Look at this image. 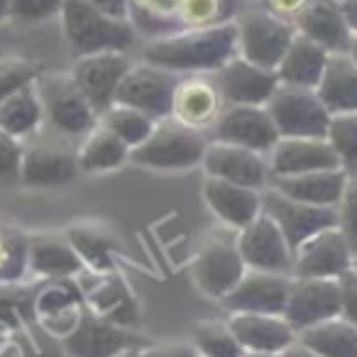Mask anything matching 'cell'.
Wrapping results in <instances>:
<instances>
[{
  "instance_id": "21",
  "label": "cell",
  "mask_w": 357,
  "mask_h": 357,
  "mask_svg": "<svg viewBox=\"0 0 357 357\" xmlns=\"http://www.w3.org/2000/svg\"><path fill=\"white\" fill-rule=\"evenodd\" d=\"M267 164L269 178L342 169L326 137H279V142L267 154Z\"/></svg>"
},
{
  "instance_id": "28",
  "label": "cell",
  "mask_w": 357,
  "mask_h": 357,
  "mask_svg": "<svg viewBox=\"0 0 357 357\" xmlns=\"http://www.w3.org/2000/svg\"><path fill=\"white\" fill-rule=\"evenodd\" d=\"M316 93L331 115L357 113V64L347 52L328 56Z\"/></svg>"
},
{
  "instance_id": "40",
  "label": "cell",
  "mask_w": 357,
  "mask_h": 357,
  "mask_svg": "<svg viewBox=\"0 0 357 357\" xmlns=\"http://www.w3.org/2000/svg\"><path fill=\"white\" fill-rule=\"evenodd\" d=\"M37 294V291H35ZM35 294L20 284H0V326L17 331L35 323Z\"/></svg>"
},
{
  "instance_id": "44",
  "label": "cell",
  "mask_w": 357,
  "mask_h": 357,
  "mask_svg": "<svg viewBox=\"0 0 357 357\" xmlns=\"http://www.w3.org/2000/svg\"><path fill=\"white\" fill-rule=\"evenodd\" d=\"M64 0H10V17L20 22H42L59 15Z\"/></svg>"
},
{
  "instance_id": "53",
  "label": "cell",
  "mask_w": 357,
  "mask_h": 357,
  "mask_svg": "<svg viewBox=\"0 0 357 357\" xmlns=\"http://www.w3.org/2000/svg\"><path fill=\"white\" fill-rule=\"evenodd\" d=\"M347 54H350V56H352V61L357 64V35H352L350 47H347Z\"/></svg>"
},
{
  "instance_id": "23",
  "label": "cell",
  "mask_w": 357,
  "mask_h": 357,
  "mask_svg": "<svg viewBox=\"0 0 357 357\" xmlns=\"http://www.w3.org/2000/svg\"><path fill=\"white\" fill-rule=\"evenodd\" d=\"M204 201L215 220L235 233L262 213V191L220 181V178H204Z\"/></svg>"
},
{
  "instance_id": "13",
  "label": "cell",
  "mask_w": 357,
  "mask_h": 357,
  "mask_svg": "<svg viewBox=\"0 0 357 357\" xmlns=\"http://www.w3.org/2000/svg\"><path fill=\"white\" fill-rule=\"evenodd\" d=\"M225 100L215 84L213 74H186L178 76V84L174 89L172 115L176 123L186 125L199 132H211L218 115L223 113Z\"/></svg>"
},
{
  "instance_id": "54",
  "label": "cell",
  "mask_w": 357,
  "mask_h": 357,
  "mask_svg": "<svg viewBox=\"0 0 357 357\" xmlns=\"http://www.w3.org/2000/svg\"><path fill=\"white\" fill-rule=\"evenodd\" d=\"M243 357H282V355H264V352H245Z\"/></svg>"
},
{
  "instance_id": "56",
  "label": "cell",
  "mask_w": 357,
  "mask_h": 357,
  "mask_svg": "<svg viewBox=\"0 0 357 357\" xmlns=\"http://www.w3.org/2000/svg\"><path fill=\"white\" fill-rule=\"evenodd\" d=\"M352 269L357 272V250H355V257H352Z\"/></svg>"
},
{
  "instance_id": "8",
  "label": "cell",
  "mask_w": 357,
  "mask_h": 357,
  "mask_svg": "<svg viewBox=\"0 0 357 357\" xmlns=\"http://www.w3.org/2000/svg\"><path fill=\"white\" fill-rule=\"evenodd\" d=\"M178 84V74L159 69L147 61H139L128 69L115 93V103L142 110L152 120H164L172 115L174 89Z\"/></svg>"
},
{
  "instance_id": "19",
  "label": "cell",
  "mask_w": 357,
  "mask_h": 357,
  "mask_svg": "<svg viewBox=\"0 0 357 357\" xmlns=\"http://www.w3.org/2000/svg\"><path fill=\"white\" fill-rule=\"evenodd\" d=\"M291 274L248 269L235 289L220 301L225 313H277L284 316Z\"/></svg>"
},
{
  "instance_id": "30",
  "label": "cell",
  "mask_w": 357,
  "mask_h": 357,
  "mask_svg": "<svg viewBox=\"0 0 357 357\" xmlns=\"http://www.w3.org/2000/svg\"><path fill=\"white\" fill-rule=\"evenodd\" d=\"M76 162H79V172L86 174L115 172L130 162V147L98 123L89 135L81 137V144L76 149Z\"/></svg>"
},
{
  "instance_id": "9",
  "label": "cell",
  "mask_w": 357,
  "mask_h": 357,
  "mask_svg": "<svg viewBox=\"0 0 357 357\" xmlns=\"http://www.w3.org/2000/svg\"><path fill=\"white\" fill-rule=\"evenodd\" d=\"M211 139L238 144L267 157L279 142L272 115L264 105H225L208 132Z\"/></svg>"
},
{
  "instance_id": "36",
  "label": "cell",
  "mask_w": 357,
  "mask_h": 357,
  "mask_svg": "<svg viewBox=\"0 0 357 357\" xmlns=\"http://www.w3.org/2000/svg\"><path fill=\"white\" fill-rule=\"evenodd\" d=\"M98 123L103 125V128H108L115 137L123 139L130 149H135L152 135L157 120H152L149 115H144L142 110H137V108L113 103L110 108H105L103 113L98 115Z\"/></svg>"
},
{
  "instance_id": "42",
  "label": "cell",
  "mask_w": 357,
  "mask_h": 357,
  "mask_svg": "<svg viewBox=\"0 0 357 357\" xmlns=\"http://www.w3.org/2000/svg\"><path fill=\"white\" fill-rule=\"evenodd\" d=\"M13 337L20 345V357H66L61 340L47 335L40 326L30 323V326H22L17 331H13Z\"/></svg>"
},
{
  "instance_id": "38",
  "label": "cell",
  "mask_w": 357,
  "mask_h": 357,
  "mask_svg": "<svg viewBox=\"0 0 357 357\" xmlns=\"http://www.w3.org/2000/svg\"><path fill=\"white\" fill-rule=\"evenodd\" d=\"M27 250H30V235L10 225H0V284L25 282Z\"/></svg>"
},
{
  "instance_id": "6",
  "label": "cell",
  "mask_w": 357,
  "mask_h": 357,
  "mask_svg": "<svg viewBox=\"0 0 357 357\" xmlns=\"http://www.w3.org/2000/svg\"><path fill=\"white\" fill-rule=\"evenodd\" d=\"M245 272L248 267L238 250V233L228 228L211 233L201 243L194 257V267H191L196 289L213 301H223Z\"/></svg>"
},
{
  "instance_id": "47",
  "label": "cell",
  "mask_w": 357,
  "mask_h": 357,
  "mask_svg": "<svg viewBox=\"0 0 357 357\" xmlns=\"http://www.w3.org/2000/svg\"><path fill=\"white\" fill-rule=\"evenodd\" d=\"M337 284H340V303H342L340 316L345 321H350L352 326H357V272L350 269V272L337 279Z\"/></svg>"
},
{
  "instance_id": "22",
  "label": "cell",
  "mask_w": 357,
  "mask_h": 357,
  "mask_svg": "<svg viewBox=\"0 0 357 357\" xmlns=\"http://www.w3.org/2000/svg\"><path fill=\"white\" fill-rule=\"evenodd\" d=\"M225 321L245 352L282 355L298 337L291 323L277 313H230Z\"/></svg>"
},
{
  "instance_id": "33",
  "label": "cell",
  "mask_w": 357,
  "mask_h": 357,
  "mask_svg": "<svg viewBox=\"0 0 357 357\" xmlns=\"http://www.w3.org/2000/svg\"><path fill=\"white\" fill-rule=\"evenodd\" d=\"M178 3L181 0H128V20L144 42L159 40L184 30L178 20Z\"/></svg>"
},
{
  "instance_id": "51",
  "label": "cell",
  "mask_w": 357,
  "mask_h": 357,
  "mask_svg": "<svg viewBox=\"0 0 357 357\" xmlns=\"http://www.w3.org/2000/svg\"><path fill=\"white\" fill-rule=\"evenodd\" d=\"M282 357H318V355L311 350V347H306L303 342H298V337H296V342L289 345L287 350L282 352Z\"/></svg>"
},
{
  "instance_id": "27",
  "label": "cell",
  "mask_w": 357,
  "mask_h": 357,
  "mask_svg": "<svg viewBox=\"0 0 357 357\" xmlns=\"http://www.w3.org/2000/svg\"><path fill=\"white\" fill-rule=\"evenodd\" d=\"M347 184L345 169H326V172H308L296 176H272L269 184L279 194L289 196L294 201L323 208H335L340 204V196Z\"/></svg>"
},
{
  "instance_id": "50",
  "label": "cell",
  "mask_w": 357,
  "mask_h": 357,
  "mask_svg": "<svg viewBox=\"0 0 357 357\" xmlns=\"http://www.w3.org/2000/svg\"><path fill=\"white\" fill-rule=\"evenodd\" d=\"M340 6V13L345 17L347 27H350L352 35H357V0H337Z\"/></svg>"
},
{
  "instance_id": "7",
  "label": "cell",
  "mask_w": 357,
  "mask_h": 357,
  "mask_svg": "<svg viewBox=\"0 0 357 357\" xmlns=\"http://www.w3.org/2000/svg\"><path fill=\"white\" fill-rule=\"evenodd\" d=\"M264 108L272 115L279 137H326L331 113L316 89L279 84Z\"/></svg>"
},
{
  "instance_id": "12",
  "label": "cell",
  "mask_w": 357,
  "mask_h": 357,
  "mask_svg": "<svg viewBox=\"0 0 357 357\" xmlns=\"http://www.w3.org/2000/svg\"><path fill=\"white\" fill-rule=\"evenodd\" d=\"M76 284L81 289V296L89 311L96 316L105 318V321L115 323L123 328H135L139 318V308L135 301L132 291L125 284V279L118 272H84L76 277Z\"/></svg>"
},
{
  "instance_id": "32",
  "label": "cell",
  "mask_w": 357,
  "mask_h": 357,
  "mask_svg": "<svg viewBox=\"0 0 357 357\" xmlns=\"http://www.w3.org/2000/svg\"><path fill=\"white\" fill-rule=\"evenodd\" d=\"M45 123V110L35 84L0 100V130L15 139H27Z\"/></svg>"
},
{
  "instance_id": "3",
  "label": "cell",
  "mask_w": 357,
  "mask_h": 357,
  "mask_svg": "<svg viewBox=\"0 0 357 357\" xmlns=\"http://www.w3.org/2000/svg\"><path fill=\"white\" fill-rule=\"evenodd\" d=\"M211 137L199 130L164 118L154 123V130L139 147L130 149V162L154 172H189L201 167Z\"/></svg>"
},
{
  "instance_id": "24",
  "label": "cell",
  "mask_w": 357,
  "mask_h": 357,
  "mask_svg": "<svg viewBox=\"0 0 357 357\" xmlns=\"http://www.w3.org/2000/svg\"><path fill=\"white\" fill-rule=\"evenodd\" d=\"M79 174L76 149L61 144H32L22 149L20 184L32 189H54L74 181Z\"/></svg>"
},
{
  "instance_id": "5",
  "label": "cell",
  "mask_w": 357,
  "mask_h": 357,
  "mask_svg": "<svg viewBox=\"0 0 357 357\" xmlns=\"http://www.w3.org/2000/svg\"><path fill=\"white\" fill-rule=\"evenodd\" d=\"M35 89L42 100L45 120L64 137H84L98 125V113L74 84L71 74H40Z\"/></svg>"
},
{
  "instance_id": "26",
  "label": "cell",
  "mask_w": 357,
  "mask_h": 357,
  "mask_svg": "<svg viewBox=\"0 0 357 357\" xmlns=\"http://www.w3.org/2000/svg\"><path fill=\"white\" fill-rule=\"evenodd\" d=\"M298 35L318 42L326 47L331 54L335 52H347L352 40V32L347 27L345 17L340 13L337 0H308L298 17L294 20Z\"/></svg>"
},
{
  "instance_id": "45",
  "label": "cell",
  "mask_w": 357,
  "mask_h": 357,
  "mask_svg": "<svg viewBox=\"0 0 357 357\" xmlns=\"http://www.w3.org/2000/svg\"><path fill=\"white\" fill-rule=\"evenodd\" d=\"M22 142L0 130V184H15L20 181L22 164Z\"/></svg>"
},
{
  "instance_id": "29",
  "label": "cell",
  "mask_w": 357,
  "mask_h": 357,
  "mask_svg": "<svg viewBox=\"0 0 357 357\" xmlns=\"http://www.w3.org/2000/svg\"><path fill=\"white\" fill-rule=\"evenodd\" d=\"M331 52L321 47L318 42L308 40L303 35H294L291 45H289L287 54L282 56L277 71L279 84L287 86H301V89H316L318 81L326 69V61Z\"/></svg>"
},
{
  "instance_id": "4",
  "label": "cell",
  "mask_w": 357,
  "mask_h": 357,
  "mask_svg": "<svg viewBox=\"0 0 357 357\" xmlns=\"http://www.w3.org/2000/svg\"><path fill=\"white\" fill-rule=\"evenodd\" d=\"M235 30H238V54L272 71L279 66L296 35V27L291 22L272 15L262 6H245V3L235 17Z\"/></svg>"
},
{
  "instance_id": "14",
  "label": "cell",
  "mask_w": 357,
  "mask_h": 357,
  "mask_svg": "<svg viewBox=\"0 0 357 357\" xmlns=\"http://www.w3.org/2000/svg\"><path fill=\"white\" fill-rule=\"evenodd\" d=\"M340 284L337 279L291 277L284 318L296 333L340 316Z\"/></svg>"
},
{
  "instance_id": "20",
  "label": "cell",
  "mask_w": 357,
  "mask_h": 357,
  "mask_svg": "<svg viewBox=\"0 0 357 357\" xmlns=\"http://www.w3.org/2000/svg\"><path fill=\"white\" fill-rule=\"evenodd\" d=\"M225 105H267L277 91V71L257 66L235 54L213 74Z\"/></svg>"
},
{
  "instance_id": "46",
  "label": "cell",
  "mask_w": 357,
  "mask_h": 357,
  "mask_svg": "<svg viewBox=\"0 0 357 357\" xmlns=\"http://www.w3.org/2000/svg\"><path fill=\"white\" fill-rule=\"evenodd\" d=\"M137 357H199L191 340H164V342H144L137 347Z\"/></svg>"
},
{
  "instance_id": "49",
  "label": "cell",
  "mask_w": 357,
  "mask_h": 357,
  "mask_svg": "<svg viewBox=\"0 0 357 357\" xmlns=\"http://www.w3.org/2000/svg\"><path fill=\"white\" fill-rule=\"evenodd\" d=\"M110 17H128V0H86Z\"/></svg>"
},
{
  "instance_id": "2",
  "label": "cell",
  "mask_w": 357,
  "mask_h": 357,
  "mask_svg": "<svg viewBox=\"0 0 357 357\" xmlns=\"http://www.w3.org/2000/svg\"><path fill=\"white\" fill-rule=\"evenodd\" d=\"M59 20L66 45L76 56L98 54V52L128 54L139 40L128 17H110L86 0H64Z\"/></svg>"
},
{
  "instance_id": "25",
  "label": "cell",
  "mask_w": 357,
  "mask_h": 357,
  "mask_svg": "<svg viewBox=\"0 0 357 357\" xmlns=\"http://www.w3.org/2000/svg\"><path fill=\"white\" fill-rule=\"evenodd\" d=\"M81 272H84V262L71 248L66 235H30L27 277L52 282V279H76Z\"/></svg>"
},
{
  "instance_id": "16",
  "label": "cell",
  "mask_w": 357,
  "mask_h": 357,
  "mask_svg": "<svg viewBox=\"0 0 357 357\" xmlns=\"http://www.w3.org/2000/svg\"><path fill=\"white\" fill-rule=\"evenodd\" d=\"M352 252L345 235L335 228L321 230L294 250L291 277L303 279H340L352 269Z\"/></svg>"
},
{
  "instance_id": "39",
  "label": "cell",
  "mask_w": 357,
  "mask_h": 357,
  "mask_svg": "<svg viewBox=\"0 0 357 357\" xmlns=\"http://www.w3.org/2000/svg\"><path fill=\"white\" fill-rule=\"evenodd\" d=\"M326 139L340 159L347 176H357V113L331 115Z\"/></svg>"
},
{
  "instance_id": "55",
  "label": "cell",
  "mask_w": 357,
  "mask_h": 357,
  "mask_svg": "<svg viewBox=\"0 0 357 357\" xmlns=\"http://www.w3.org/2000/svg\"><path fill=\"white\" fill-rule=\"evenodd\" d=\"M115 357H137V350H125V352H120V355H115Z\"/></svg>"
},
{
  "instance_id": "48",
  "label": "cell",
  "mask_w": 357,
  "mask_h": 357,
  "mask_svg": "<svg viewBox=\"0 0 357 357\" xmlns=\"http://www.w3.org/2000/svg\"><path fill=\"white\" fill-rule=\"evenodd\" d=\"M308 0H262L259 6L264 8V10H269L272 15H277V17H282V20H287V22H291L294 25V20L298 17V13L303 10V6H306Z\"/></svg>"
},
{
  "instance_id": "43",
  "label": "cell",
  "mask_w": 357,
  "mask_h": 357,
  "mask_svg": "<svg viewBox=\"0 0 357 357\" xmlns=\"http://www.w3.org/2000/svg\"><path fill=\"white\" fill-rule=\"evenodd\" d=\"M335 215H337V230L345 235L352 252H355L357 250V176H347L340 204L335 206Z\"/></svg>"
},
{
  "instance_id": "17",
  "label": "cell",
  "mask_w": 357,
  "mask_h": 357,
  "mask_svg": "<svg viewBox=\"0 0 357 357\" xmlns=\"http://www.w3.org/2000/svg\"><path fill=\"white\" fill-rule=\"evenodd\" d=\"M130 66L132 61L128 59L125 52H98V54L76 56V64L69 74L81 93L86 96V100L100 115L115 103L118 86Z\"/></svg>"
},
{
  "instance_id": "34",
  "label": "cell",
  "mask_w": 357,
  "mask_h": 357,
  "mask_svg": "<svg viewBox=\"0 0 357 357\" xmlns=\"http://www.w3.org/2000/svg\"><path fill=\"white\" fill-rule=\"evenodd\" d=\"M298 342L311 347L318 357H357V326L337 316L301 331Z\"/></svg>"
},
{
  "instance_id": "37",
  "label": "cell",
  "mask_w": 357,
  "mask_h": 357,
  "mask_svg": "<svg viewBox=\"0 0 357 357\" xmlns=\"http://www.w3.org/2000/svg\"><path fill=\"white\" fill-rule=\"evenodd\" d=\"M191 342H194L199 357H243L245 350L238 342L235 333L230 331L228 321L220 318H204L191 331Z\"/></svg>"
},
{
  "instance_id": "1",
  "label": "cell",
  "mask_w": 357,
  "mask_h": 357,
  "mask_svg": "<svg viewBox=\"0 0 357 357\" xmlns=\"http://www.w3.org/2000/svg\"><path fill=\"white\" fill-rule=\"evenodd\" d=\"M238 54L235 22L208 30H178L159 40L142 42V61L172 74H215Z\"/></svg>"
},
{
  "instance_id": "18",
  "label": "cell",
  "mask_w": 357,
  "mask_h": 357,
  "mask_svg": "<svg viewBox=\"0 0 357 357\" xmlns=\"http://www.w3.org/2000/svg\"><path fill=\"white\" fill-rule=\"evenodd\" d=\"M204 176L230 181V184L250 186V189H267L269 184V164L267 157L238 144L211 139L204 152Z\"/></svg>"
},
{
  "instance_id": "31",
  "label": "cell",
  "mask_w": 357,
  "mask_h": 357,
  "mask_svg": "<svg viewBox=\"0 0 357 357\" xmlns=\"http://www.w3.org/2000/svg\"><path fill=\"white\" fill-rule=\"evenodd\" d=\"M66 240L76 250L79 259L84 262V269L89 272H113L115 269V252L118 243L115 238L98 223H76L66 230Z\"/></svg>"
},
{
  "instance_id": "41",
  "label": "cell",
  "mask_w": 357,
  "mask_h": 357,
  "mask_svg": "<svg viewBox=\"0 0 357 357\" xmlns=\"http://www.w3.org/2000/svg\"><path fill=\"white\" fill-rule=\"evenodd\" d=\"M40 74V66L25 56H0V100H6L25 86H32Z\"/></svg>"
},
{
  "instance_id": "52",
  "label": "cell",
  "mask_w": 357,
  "mask_h": 357,
  "mask_svg": "<svg viewBox=\"0 0 357 357\" xmlns=\"http://www.w3.org/2000/svg\"><path fill=\"white\" fill-rule=\"evenodd\" d=\"M10 17V0H0V20Z\"/></svg>"
},
{
  "instance_id": "10",
  "label": "cell",
  "mask_w": 357,
  "mask_h": 357,
  "mask_svg": "<svg viewBox=\"0 0 357 357\" xmlns=\"http://www.w3.org/2000/svg\"><path fill=\"white\" fill-rule=\"evenodd\" d=\"M238 250L248 269L291 274L294 250L282 228L264 211L250 225L238 230Z\"/></svg>"
},
{
  "instance_id": "35",
  "label": "cell",
  "mask_w": 357,
  "mask_h": 357,
  "mask_svg": "<svg viewBox=\"0 0 357 357\" xmlns=\"http://www.w3.org/2000/svg\"><path fill=\"white\" fill-rule=\"evenodd\" d=\"M243 0H181L178 20L186 30H208L235 22Z\"/></svg>"
},
{
  "instance_id": "11",
  "label": "cell",
  "mask_w": 357,
  "mask_h": 357,
  "mask_svg": "<svg viewBox=\"0 0 357 357\" xmlns=\"http://www.w3.org/2000/svg\"><path fill=\"white\" fill-rule=\"evenodd\" d=\"M144 340L132 328L115 326L105 318L96 316L84 303V313L71 335L61 340L66 357H115L125 350H137Z\"/></svg>"
},
{
  "instance_id": "15",
  "label": "cell",
  "mask_w": 357,
  "mask_h": 357,
  "mask_svg": "<svg viewBox=\"0 0 357 357\" xmlns=\"http://www.w3.org/2000/svg\"><path fill=\"white\" fill-rule=\"evenodd\" d=\"M262 211L282 228L291 250H296L298 245L306 243L313 235H318L321 230L337 225L335 208L301 204V201H294L289 196L279 194L272 186L262 189Z\"/></svg>"
}]
</instances>
